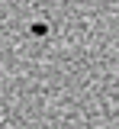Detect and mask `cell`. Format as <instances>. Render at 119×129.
<instances>
[{"instance_id": "6da1fadb", "label": "cell", "mask_w": 119, "mask_h": 129, "mask_svg": "<svg viewBox=\"0 0 119 129\" xmlns=\"http://www.w3.org/2000/svg\"><path fill=\"white\" fill-rule=\"evenodd\" d=\"M45 32H48L45 23H32V36H45Z\"/></svg>"}]
</instances>
